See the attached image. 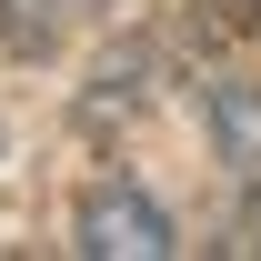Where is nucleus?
Here are the masks:
<instances>
[{"mask_svg":"<svg viewBox=\"0 0 261 261\" xmlns=\"http://www.w3.org/2000/svg\"><path fill=\"white\" fill-rule=\"evenodd\" d=\"M70 251H91V261H161L181 251L171 241V211L141 181H100L91 201H81V221H70Z\"/></svg>","mask_w":261,"mask_h":261,"instance_id":"obj_1","label":"nucleus"},{"mask_svg":"<svg viewBox=\"0 0 261 261\" xmlns=\"http://www.w3.org/2000/svg\"><path fill=\"white\" fill-rule=\"evenodd\" d=\"M211 141H221L241 171H261V100L251 91H211Z\"/></svg>","mask_w":261,"mask_h":261,"instance_id":"obj_2","label":"nucleus"},{"mask_svg":"<svg viewBox=\"0 0 261 261\" xmlns=\"http://www.w3.org/2000/svg\"><path fill=\"white\" fill-rule=\"evenodd\" d=\"M201 20L231 40V31H251V20H261V0H201Z\"/></svg>","mask_w":261,"mask_h":261,"instance_id":"obj_3","label":"nucleus"}]
</instances>
